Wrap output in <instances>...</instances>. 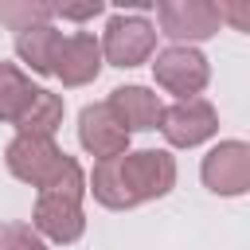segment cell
Here are the masks:
<instances>
[{
    "mask_svg": "<svg viewBox=\"0 0 250 250\" xmlns=\"http://www.w3.org/2000/svg\"><path fill=\"white\" fill-rule=\"evenodd\" d=\"M176 188V160L164 148H137L94 164V176L86 180V191L109 211H129L148 199H160Z\"/></svg>",
    "mask_w": 250,
    "mask_h": 250,
    "instance_id": "cell-1",
    "label": "cell"
},
{
    "mask_svg": "<svg viewBox=\"0 0 250 250\" xmlns=\"http://www.w3.org/2000/svg\"><path fill=\"white\" fill-rule=\"evenodd\" d=\"M82 195H86V172L74 156L62 160L59 176L39 188L35 195V211H31V230L39 238L51 242H78L86 230V215H82Z\"/></svg>",
    "mask_w": 250,
    "mask_h": 250,
    "instance_id": "cell-2",
    "label": "cell"
},
{
    "mask_svg": "<svg viewBox=\"0 0 250 250\" xmlns=\"http://www.w3.org/2000/svg\"><path fill=\"white\" fill-rule=\"evenodd\" d=\"M98 43H102V59L109 66L129 70V66H141V62L152 59V51H156V27L145 16H137V12H117V16H109L105 35Z\"/></svg>",
    "mask_w": 250,
    "mask_h": 250,
    "instance_id": "cell-3",
    "label": "cell"
},
{
    "mask_svg": "<svg viewBox=\"0 0 250 250\" xmlns=\"http://www.w3.org/2000/svg\"><path fill=\"white\" fill-rule=\"evenodd\" d=\"M66 152L55 145V137H31V133H16L4 148V164L16 180L31 184V188H47L59 168H62Z\"/></svg>",
    "mask_w": 250,
    "mask_h": 250,
    "instance_id": "cell-4",
    "label": "cell"
},
{
    "mask_svg": "<svg viewBox=\"0 0 250 250\" xmlns=\"http://www.w3.org/2000/svg\"><path fill=\"white\" fill-rule=\"evenodd\" d=\"M152 78H156L160 90H168V94H176V102H184V98H199V90L211 78V66L203 59V51L184 47V43H172V47L156 51Z\"/></svg>",
    "mask_w": 250,
    "mask_h": 250,
    "instance_id": "cell-5",
    "label": "cell"
},
{
    "mask_svg": "<svg viewBox=\"0 0 250 250\" xmlns=\"http://www.w3.org/2000/svg\"><path fill=\"white\" fill-rule=\"evenodd\" d=\"M156 20H160V35L191 47L199 39H211L223 27V8L207 0H164L156 4Z\"/></svg>",
    "mask_w": 250,
    "mask_h": 250,
    "instance_id": "cell-6",
    "label": "cell"
},
{
    "mask_svg": "<svg viewBox=\"0 0 250 250\" xmlns=\"http://www.w3.org/2000/svg\"><path fill=\"white\" fill-rule=\"evenodd\" d=\"M156 129L164 133V141L172 148H195L219 133V113L207 98H184V102H172L168 109H160Z\"/></svg>",
    "mask_w": 250,
    "mask_h": 250,
    "instance_id": "cell-7",
    "label": "cell"
},
{
    "mask_svg": "<svg viewBox=\"0 0 250 250\" xmlns=\"http://www.w3.org/2000/svg\"><path fill=\"white\" fill-rule=\"evenodd\" d=\"M199 176H203L207 191H215V195H227V199L246 195V188H250V145L246 141H219L203 156Z\"/></svg>",
    "mask_w": 250,
    "mask_h": 250,
    "instance_id": "cell-8",
    "label": "cell"
},
{
    "mask_svg": "<svg viewBox=\"0 0 250 250\" xmlns=\"http://www.w3.org/2000/svg\"><path fill=\"white\" fill-rule=\"evenodd\" d=\"M51 74L62 86H86V82H94L102 74V43L90 31L62 35V43L55 51V62H51Z\"/></svg>",
    "mask_w": 250,
    "mask_h": 250,
    "instance_id": "cell-9",
    "label": "cell"
},
{
    "mask_svg": "<svg viewBox=\"0 0 250 250\" xmlns=\"http://www.w3.org/2000/svg\"><path fill=\"white\" fill-rule=\"evenodd\" d=\"M78 141L98 160H109V156L129 152V133L121 129V121L113 117V109L105 102L82 105V113H78Z\"/></svg>",
    "mask_w": 250,
    "mask_h": 250,
    "instance_id": "cell-10",
    "label": "cell"
},
{
    "mask_svg": "<svg viewBox=\"0 0 250 250\" xmlns=\"http://www.w3.org/2000/svg\"><path fill=\"white\" fill-rule=\"evenodd\" d=\"M105 105L113 109V117L121 121V129L133 137V133H148L160 125V98L148 90V86H117L109 90Z\"/></svg>",
    "mask_w": 250,
    "mask_h": 250,
    "instance_id": "cell-11",
    "label": "cell"
},
{
    "mask_svg": "<svg viewBox=\"0 0 250 250\" xmlns=\"http://www.w3.org/2000/svg\"><path fill=\"white\" fill-rule=\"evenodd\" d=\"M59 43H62V31H59L55 23H39V27L16 35V55H20V62H27L35 74H51V62H55Z\"/></svg>",
    "mask_w": 250,
    "mask_h": 250,
    "instance_id": "cell-12",
    "label": "cell"
},
{
    "mask_svg": "<svg viewBox=\"0 0 250 250\" xmlns=\"http://www.w3.org/2000/svg\"><path fill=\"white\" fill-rule=\"evenodd\" d=\"M16 125H20V133H31V137H55V129L62 125V98L35 86V94Z\"/></svg>",
    "mask_w": 250,
    "mask_h": 250,
    "instance_id": "cell-13",
    "label": "cell"
},
{
    "mask_svg": "<svg viewBox=\"0 0 250 250\" xmlns=\"http://www.w3.org/2000/svg\"><path fill=\"white\" fill-rule=\"evenodd\" d=\"M31 94H35L31 78H27L16 62H0V121H12V125H16L20 113L27 109Z\"/></svg>",
    "mask_w": 250,
    "mask_h": 250,
    "instance_id": "cell-14",
    "label": "cell"
},
{
    "mask_svg": "<svg viewBox=\"0 0 250 250\" xmlns=\"http://www.w3.org/2000/svg\"><path fill=\"white\" fill-rule=\"evenodd\" d=\"M51 4L47 0H0V23L8 31H31L39 23H51Z\"/></svg>",
    "mask_w": 250,
    "mask_h": 250,
    "instance_id": "cell-15",
    "label": "cell"
},
{
    "mask_svg": "<svg viewBox=\"0 0 250 250\" xmlns=\"http://www.w3.org/2000/svg\"><path fill=\"white\" fill-rule=\"evenodd\" d=\"M0 250H47V242L27 223H0Z\"/></svg>",
    "mask_w": 250,
    "mask_h": 250,
    "instance_id": "cell-16",
    "label": "cell"
},
{
    "mask_svg": "<svg viewBox=\"0 0 250 250\" xmlns=\"http://www.w3.org/2000/svg\"><path fill=\"white\" fill-rule=\"evenodd\" d=\"M51 12L62 16V20H94V16L105 12V4H102V0H86V4H51Z\"/></svg>",
    "mask_w": 250,
    "mask_h": 250,
    "instance_id": "cell-17",
    "label": "cell"
}]
</instances>
